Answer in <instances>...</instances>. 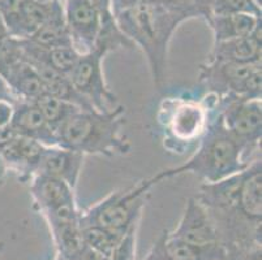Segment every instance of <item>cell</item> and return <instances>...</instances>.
Listing matches in <instances>:
<instances>
[{"label": "cell", "mask_w": 262, "mask_h": 260, "mask_svg": "<svg viewBox=\"0 0 262 260\" xmlns=\"http://www.w3.org/2000/svg\"><path fill=\"white\" fill-rule=\"evenodd\" d=\"M81 232L86 246L107 260H110L116 243L124 235L115 234L99 226H81Z\"/></svg>", "instance_id": "cell-23"}, {"label": "cell", "mask_w": 262, "mask_h": 260, "mask_svg": "<svg viewBox=\"0 0 262 260\" xmlns=\"http://www.w3.org/2000/svg\"><path fill=\"white\" fill-rule=\"evenodd\" d=\"M168 235L197 246L221 242L210 214L196 197L188 198L178 225Z\"/></svg>", "instance_id": "cell-11"}, {"label": "cell", "mask_w": 262, "mask_h": 260, "mask_svg": "<svg viewBox=\"0 0 262 260\" xmlns=\"http://www.w3.org/2000/svg\"><path fill=\"white\" fill-rule=\"evenodd\" d=\"M147 180L141 181L127 189L115 190L103 199L81 211V226H99L123 235L140 223L150 190Z\"/></svg>", "instance_id": "cell-5"}, {"label": "cell", "mask_w": 262, "mask_h": 260, "mask_svg": "<svg viewBox=\"0 0 262 260\" xmlns=\"http://www.w3.org/2000/svg\"><path fill=\"white\" fill-rule=\"evenodd\" d=\"M29 182L30 195L35 208L40 214L56 208L61 204L76 202V190L58 178L42 173H35Z\"/></svg>", "instance_id": "cell-16"}, {"label": "cell", "mask_w": 262, "mask_h": 260, "mask_svg": "<svg viewBox=\"0 0 262 260\" xmlns=\"http://www.w3.org/2000/svg\"><path fill=\"white\" fill-rule=\"evenodd\" d=\"M115 22L133 46L144 52L154 87L161 91L167 82L171 39L183 20L163 4L141 0L135 8L115 17Z\"/></svg>", "instance_id": "cell-2"}, {"label": "cell", "mask_w": 262, "mask_h": 260, "mask_svg": "<svg viewBox=\"0 0 262 260\" xmlns=\"http://www.w3.org/2000/svg\"><path fill=\"white\" fill-rule=\"evenodd\" d=\"M0 100H6V102H9V103H13V104L17 102L15 95L12 94L8 83L6 82V80H4L2 76H0Z\"/></svg>", "instance_id": "cell-29"}, {"label": "cell", "mask_w": 262, "mask_h": 260, "mask_svg": "<svg viewBox=\"0 0 262 260\" xmlns=\"http://www.w3.org/2000/svg\"><path fill=\"white\" fill-rule=\"evenodd\" d=\"M199 83L219 100L261 98L262 65L205 61L200 65Z\"/></svg>", "instance_id": "cell-6"}, {"label": "cell", "mask_w": 262, "mask_h": 260, "mask_svg": "<svg viewBox=\"0 0 262 260\" xmlns=\"http://www.w3.org/2000/svg\"><path fill=\"white\" fill-rule=\"evenodd\" d=\"M29 64L33 65V68L37 70L38 76H39L40 81H42V85H43L45 94H49L52 95V97L59 98V99L67 100V102H70V103L80 107L81 109H94L84 97H81L78 94L77 90L75 89V86L72 85L68 76L63 75V73H59V72L54 70V69L43 65V64Z\"/></svg>", "instance_id": "cell-19"}, {"label": "cell", "mask_w": 262, "mask_h": 260, "mask_svg": "<svg viewBox=\"0 0 262 260\" xmlns=\"http://www.w3.org/2000/svg\"><path fill=\"white\" fill-rule=\"evenodd\" d=\"M45 149L37 140L13 132L9 125L0 129V160L23 182H29L37 173Z\"/></svg>", "instance_id": "cell-10"}, {"label": "cell", "mask_w": 262, "mask_h": 260, "mask_svg": "<svg viewBox=\"0 0 262 260\" xmlns=\"http://www.w3.org/2000/svg\"><path fill=\"white\" fill-rule=\"evenodd\" d=\"M61 3L72 47L80 55L93 51L101 34L103 17L107 16L92 0H61Z\"/></svg>", "instance_id": "cell-9"}, {"label": "cell", "mask_w": 262, "mask_h": 260, "mask_svg": "<svg viewBox=\"0 0 262 260\" xmlns=\"http://www.w3.org/2000/svg\"><path fill=\"white\" fill-rule=\"evenodd\" d=\"M206 23L213 32L214 43H221L251 35L261 26V17L245 13L219 14L211 16Z\"/></svg>", "instance_id": "cell-18"}, {"label": "cell", "mask_w": 262, "mask_h": 260, "mask_svg": "<svg viewBox=\"0 0 262 260\" xmlns=\"http://www.w3.org/2000/svg\"><path fill=\"white\" fill-rule=\"evenodd\" d=\"M139 224L133 225L116 243L115 249L110 260H135L136 254V237H137Z\"/></svg>", "instance_id": "cell-25"}, {"label": "cell", "mask_w": 262, "mask_h": 260, "mask_svg": "<svg viewBox=\"0 0 262 260\" xmlns=\"http://www.w3.org/2000/svg\"><path fill=\"white\" fill-rule=\"evenodd\" d=\"M85 155L61 146L46 147L37 173L61 180L76 190L84 167Z\"/></svg>", "instance_id": "cell-14"}, {"label": "cell", "mask_w": 262, "mask_h": 260, "mask_svg": "<svg viewBox=\"0 0 262 260\" xmlns=\"http://www.w3.org/2000/svg\"><path fill=\"white\" fill-rule=\"evenodd\" d=\"M26 40H29L34 46L45 50L72 46L70 34H68V30H67L66 20H64L61 0L56 2L54 11H52L51 16L47 18L46 22L40 26L29 39Z\"/></svg>", "instance_id": "cell-20"}, {"label": "cell", "mask_w": 262, "mask_h": 260, "mask_svg": "<svg viewBox=\"0 0 262 260\" xmlns=\"http://www.w3.org/2000/svg\"><path fill=\"white\" fill-rule=\"evenodd\" d=\"M4 250V242H2V241H0V254H2V251H3Z\"/></svg>", "instance_id": "cell-31"}, {"label": "cell", "mask_w": 262, "mask_h": 260, "mask_svg": "<svg viewBox=\"0 0 262 260\" xmlns=\"http://www.w3.org/2000/svg\"><path fill=\"white\" fill-rule=\"evenodd\" d=\"M164 235H166V230L154 242V245L151 246V249L147 252L144 260H171V257L167 254V250H166V246H164Z\"/></svg>", "instance_id": "cell-26"}, {"label": "cell", "mask_w": 262, "mask_h": 260, "mask_svg": "<svg viewBox=\"0 0 262 260\" xmlns=\"http://www.w3.org/2000/svg\"><path fill=\"white\" fill-rule=\"evenodd\" d=\"M245 13L261 17V6L256 0H211V16Z\"/></svg>", "instance_id": "cell-24"}, {"label": "cell", "mask_w": 262, "mask_h": 260, "mask_svg": "<svg viewBox=\"0 0 262 260\" xmlns=\"http://www.w3.org/2000/svg\"><path fill=\"white\" fill-rule=\"evenodd\" d=\"M219 113L228 132L251 154L261 150V98L219 100Z\"/></svg>", "instance_id": "cell-8"}, {"label": "cell", "mask_w": 262, "mask_h": 260, "mask_svg": "<svg viewBox=\"0 0 262 260\" xmlns=\"http://www.w3.org/2000/svg\"><path fill=\"white\" fill-rule=\"evenodd\" d=\"M2 77L8 83L16 100L34 102L45 94L43 85L37 70L25 59L7 69Z\"/></svg>", "instance_id": "cell-17"}, {"label": "cell", "mask_w": 262, "mask_h": 260, "mask_svg": "<svg viewBox=\"0 0 262 260\" xmlns=\"http://www.w3.org/2000/svg\"><path fill=\"white\" fill-rule=\"evenodd\" d=\"M9 126L17 134L37 140L43 146H58L56 133L49 125L34 102L17 100L13 104V113Z\"/></svg>", "instance_id": "cell-12"}, {"label": "cell", "mask_w": 262, "mask_h": 260, "mask_svg": "<svg viewBox=\"0 0 262 260\" xmlns=\"http://www.w3.org/2000/svg\"><path fill=\"white\" fill-rule=\"evenodd\" d=\"M219 99L205 92L200 99L189 97H167L159 104L157 120L163 135V146L172 154L182 155L200 142L214 113Z\"/></svg>", "instance_id": "cell-4"}, {"label": "cell", "mask_w": 262, "mask_h": 260, "mask_svg": "<svg viewBox=\"0 0 262 260\" xmlns=\"http://www.w3.org/2000/svg\"><path fill=\"white\" fill-rule=\"evenodd\" d=\"M56 260H61V259H60V257H59V256H58V257H56Z\"/></svg>", "instance_id": "cell-34"}, {"label": "cell", "mask_w": 262, "mask_h": 260, "mask_svg": "<svg viewBox=\"0 0 262 260\" xmlns=\"http://www.w3.org/2000/svg\"><path fill=\"white\" fill-rule=\"evenodd\" d=\"M34 103L40 109L42 114L45 116L49 125L54 129L55 133L66 121L70 120L77 112L82 111L80 107L75 106L67 100L59 99V98L49 94L40 95L37 100H34Z\"/></svg>", "instance_id": "cell-22"}, {"label": "cell", "mask_w": 262, "mask_h": 260, "mask_svg": "<svg viewBox=\"0 0 262 260\" xmlns=\"http://www.w3.org/2000/svg\"><path fill=\"white\" fill-rule=\"evenodd\" d=\"M107 55L104 50L98 47L88 54L80 55L75 68L68 76L78 94L97 111H108L118 106V98L110 90L104 77L103 61Z\"/></svg>", "instance_id": "cell-7"}, {"label": "cell", "mask_w": 262, "mask_h": 260, "mask_svg": "<svg viewBox=\"0 0 262 260\" xmlns=\"http://www.w3.org/2000/svg\"><path fill=\"white\" fill-rule=\"evenodd\" d=\"M164 246L171 260H228L227 249L222 243H213L206 246H197L168 235L166 230Z\"/></svg>", "instance_id": "cell-21"}, {"label": "cell", "mask_w": 262, "mask_h": 260, "mask_svg": "<svg viewBox=\"0 0 262 260\" xmlns=\"http://www.w3.org/2000/svg\"><path fill=\"white\" fill-rule=\"evenodd\" d=\"M141 0H110V12L113 14V17H118L124 12L135 8Z\"/></svg>", "instance_id": "cell-27"}, {"label": "cell", "mask_w": 262, "mask_h": 260, "mask_svg": "<svg viewBox=\"0 0 262 260\" xmlns=\"http://www.w3.org/2000/svg\"><path fill=\"white\" fill-rule=\"evenodd\" d=\"M0 25H3V20H2V14H0Z\"/></svg>", "instance_id": "cell-32"}, {"label": "cell", "mask_w": 262, "mask_h": 260, "mask_svg": "<svg viewBox=\"0 0 262 260\" xmlns=\"http://www.w3.org/2000/svg\"><path fill=\"white\" fill-rule=\"evenodd\" d=\"M261 26L251 35L227 42L214 43L205 61L249 64L261 61Z\"/></svg>", "instance_id": "cell-15"}, {"label": "cell", "mask_w": 262, "mask_h": 260, "mask_svg": "<svg viewBox=\"0 0 262 260\" xmlns=\"http://www.w3.org/2000/svg\"><path fill=\"white\" fill-rule=\"evenodd\" d=\"M13 113V103H9L6 100H0V129L9 125Z\"/></svg>", "instance_id": "cell-28"}, {"label": "cell", "mask_w": 262, "mask_h": 260, "mask_svg": "<svg viewBox=\"0 0 262 260\" xmlns=\"http://www.w3.org/2000/svg\"><path fill=\"white\" fill-rule=\"evenodd\" d=\"M125 107L118 104L108 111L82 109L56 130L58 146L86 155L123 156L132 143L123 134Z\"/></svg>", "instance_id": "cell-3"}, {"label": "cell", "mask_w": 262, "mask_h": 260, "mask_svg": "<svg viewBox=\"0 0 262 260\" xmlns=\"http://www.w3.org/2000/svg\"><path fill=\"white\" fill-rule=\"evenodd\" d=\"M254 159H251L247 149L228 132L218 109L192 156L184 164L158 172L147 178V182L154 187L164 180L190 173L204 183H214L244 171Z\"/></svg>", "instance_id": "cell-1"}, {"label": "cell", "mask_w": 262, "mask_h": 260, "mask_svg": "<svg viewBox=\"0 0 262 260\" xmlns=\"http://www.w3.org/2000/svg\"><path fill=\"white\" fill-rule=\"evenodd\" d=\"M93 3L97 6V8L102 12L103 16H110L111 12H110V0H92ZM113 16V14H111Z\"/></svg>", "instance_id": "cell-30"}, {"label": "cell", "mask_w": 262, "mask_h": 260, "mask_svg": "<svg viewBox=\"0 0 262 260\" xmlns=\"http://www.w3.org/2000/svg\"><path fill=\"white\" fill-rule=\"evenodd\" d=\"M37 2H52V0H37Z\"/></svg>", "instance_id": "cell-33"}, {"label": "cell", "mask_w": 262, "mask_h": 260, "mask_svg": "<svg viewBox=\"0 0 262 260\" xmlns=\"http://www.w3.org/2000/svg\"><path fill=\"white\" fill-rule=\"evenodd\" d=\"M56 2L58 0H20L17 8L3 18L4 28L9 34L17 39H29L51 16Z\"/></svg>", "instance_id": "cell-13"}]
</instances>
